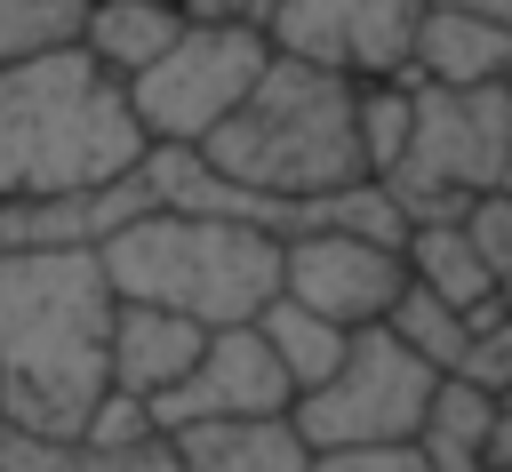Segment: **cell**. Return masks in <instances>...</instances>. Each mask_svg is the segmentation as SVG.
<instances>
[{"label": "cell", "instance_id": "6da1fadb", "mask_svg": "<svg viewBox=\"0 0 512 472\" xmlns=\"http://www.w3.org/2000/svg\"><path fill=\"white\" fill-rule=\"evenodd\" d=\"M112 320L120 288L88 240L0 256V416L80 440L112 392Z\"/></svg>", "mask_w": 512, "mask_h": 472}, {"label": "cell", "instance_id": "7a4b0ae2", "mask_svg": "<svg viewBox=\"0 0 512 472\" xmlns=\"http://www.w3.org/2000/svg\"><path fill=\"white\" fill-rule=\"evenodd\" d=\"M152 152L128 80L104 72L80 40L0 64V192L8 200H80L136 176Z\"/></svg>", "mask_w": 512, "mask_h": 472}, {"label": "cell", "instance_id": "3957f363", "mask_svg": "<svg viewBox=\"0 0 512 472\" xmlns=\"http://www.w3.org/2000/svg\"><path fill=\"white\" fill-rule=\"evenodd\" d=\"M232 184H248L256 200L288 208V232L304 224V200L352 192L368 184V152H360V80L280 56L264 64V80L240 96V112L200 144Z\"/></svg>", "mask_w": 512, "mask_h": 472}, {"label": "cell", "instance_id": "277c9868", "mask_svg": "<svg viewBox=\"0 0 512 472\" xmlns=\"http://www.w3.org/2000/svg\"><path fill=\"white\" fill-rule=\"evenodd\" d=\"M280 232L240 224V216H184V208H144L120 232L96 240L112 288L128 304L184 312L200 328H240L280 296Z\"/></svg>", "mask_w": 512, "mask_h": 472}, {"label": "cell", "instance_id": "5b68a950", "mask_svg": "<svg viewBox=\"0 0 512 472\" xmlns=\"http://www.w3.org/2000/svg\"><path fill=\"white\" fill-rule=\"evenodd\" d=\"M504 168H512V88L488 80V88H440V80H416V128H408V152L392 176H376L408 232L416 224H448V216H472L488 192H504Z\"/></svg>", "mask_w": 512, "mask_h": 472}, {"label": "cell", "instance_id": "8992f818", "mask_svg": "<svg viewBox=\"0 0 512 472\" xmlns=\"http://www.w3.org/2000/svg\"><path fill=\"white\" fill-rule=\"evenodd\" d=\"M432 392H440V368L424 352H408L392 328H352V352L336 360V376L312 384L288 416L312 440V456L320 448H384V440H416Z\"/></svg>", "mask_w": 512, "mask_h": 472}, {"label": "cell", "instance_id": "52a82bcc", "mask_svg": "<svg viewBox=\"0 0 512 472\" xmlns=\"http://www.w3.org/2000/svg\"><path fill=\"white\" fill-rule=\"evenodd\" d=\"M264 64H272V32L256 24H184L176 48L128 80V104L152 144H208L264 80Z\"/></svg>", "mask_w": 512, "mask_h": 472}, {"label": "cell", "instance_id": "ba28073f", "mask_svg": "<svg viewBox=\"0 0 512 472\" xmlns=\"http://www.w3.org/2000/svg\"><path fill=\"white\" fill-rule=\"evenodd\" d=\"M432 0H280L272 48L344 80H416V32Z\"/></svg>", "mask_w": 512, "mask_h": 472}, {"label": "cell", "instance_id": "9c48e42d", "mask_svg": "<svg viewBox=\"0 0 512 472\" xmlns=\"http://www.w3.org/2000/svg\"><path fill=\"white\" fill-rule=\"evenodd\" d=\"M280 296L312 304L336 328H384L408 296V248L368 232H288L280 248Z\"/></svg>", "mask_w": 512, "mask_h": 472}, {"label": "cell", "instance_id": "30bf717a", "mask_svg": "<svg viewBox=\"0 0 512 472\" xmlns=\"http://www.w3.org/2000/svg\"><path fill=\"white\" fill-rule=\"evenodd\" d=\"M288 408H296V384H288V368H280V352L264 344V328H256V320L216 328V336H208V352L192 360V376H184V384H168V392L152 400L160 432L216 424V416H288Z\"/></svg>", "mask_w": 512, "mask_h": 472}, {"label": "cell", "instance_id": "8fae6325", "mask_svg": "<svg viewBox=\"0 0 512 472\" xmlns=\"http://www.w3.org/2000/svg\"><path fill=\"white\" fill-rule=\"evenodd\" d=\"M216 328L184 320V312H160V304H128L120 296V320H112V384L136 392V400H160L168 384L192 376V360L208 352Z\"/></svg>", "mask_w": 512, "mask_h": 472}, {"label": "cell", "instance_id": "7c38bea8", "mask_svg": "<svg viewBox=\"0 0 512 472\" xmlns=\"http://www.w3.org/2000/svg\"><path fill=\"white\" fill-rule=\"evenodd\" d=\"M176 472H312V440L296 416H216L168 432Z\"/></svg>", "mask_w": 512, "mask_h": 472}, {"label": "cell", "instance_id": "4fadbf2b", "mask_svg": "<svg viewBox=\"0 0 512 472\" xmlns=\"http://www.w3.org/2000/svg\"><path fill=\"white\" fill-rule=\"evenodd\" d=\"M512 72V24L488 16V8H456V0H432L424 32H416V80H440V88H488Z\"/></svg>", "mask_w": 512, "mask_h": 472}, {"label": "cell", "instance_id": "5bb4252c", "mask_svg": "<svg viewBox=\"0 0 512 472\" xmlns=\"http://www.w3.org/2000/svg\"><path fill=\"white\" fill-rule=\"evenodd\" d=\"M408 280H416V288H432L440 304H456L464 320H480V312H496V304H504L496 264H488V248H480L472 216L416 224V232H408Z\"/></svg>", "mask_w": 512, "mask_h": 472}, {"label": "cell", "instance_id": "9a60e30c", "mask_svg": "<svg viewBox=\"0 0 512 472\" xmlns=\"http://www.w3.org/2000/svg\"><path fill=\"white\" fill-rule=\"evenodd\" d=\"M184 24H192V16H184L176 0H88V16H80V48H88L104 72L136 80L144 64H160V56L176 48Z\"/></svg>", "mask_w": 512, "mask_h": 472}, {"label": "cell", "instance_id": "2e32d148", "mask_svg": "<svg viewBox=\"0 0 512 472\" xmlns=\"http://www.w3.org/2000/svg\"><path fill=\"white\" fill-rule=\"evenodd\" d=\"M0 472H176V448L168 432L136 448H96V440H56V432H24L0 416Z\"/></svg>", "mask_w": 512, "mask_h": 472}, {"label": "cell", "instance_id": "e0dca14e", "mask_svg": "<svg viewBox=\"0 0 512 472\" xmlns=\"http://www.w3.org/2000/svg\"><path fill=\"white\" fill-rule=\"evenodd\" d=\"M488 416H496V392L472 384V376H440L424 424H416V448L432 472H488Z\"/></svg>", "mask_w": 512, "mask_h": 472}, {"label": "cell", "instance_id": "ac0fdd59", "mask_svg": "<svg viewBox=\"0 0 512 472\" xmlns=\"http://www.w3.org/2000/svg\"><path fill=\"white\" fill-rule=\"evenodd\" d=\"M256 328H264V344L280 352V368H288L296 400H304L312 384H328V376H336V360L352 352V328L320 320V312H312V304H296V296H272V304L256 312Z\"/></svg>", "mask_w": 512, "mask_h": 472}, {"label": "cell", "instance_id": "d6986e66", "mask_svg": "<svg viewBox=\"0 0 512 472\" xmlns=\"http://www.w3.org/2000/svg\"><path fill=\"white\" fill-rule=\"evenodd\" d=\"M384 328H392V336H400L408 352H424V360H432L440 376H456V368H464V344H472V320H464L456 304H440L432 288H416V280H408V296L392 304V320H384Z\"/></svg>", "mask_w": 512, "mask_h": 472}, {"label": "cell", "instance_id": "ffe728a7", "mask_svg": "<svg viewBox=\"0 0 512 472\" xmlns=\"http://www.w3.org/2000/svg\"><path fill=\"white\" fill-rule=\"evenodd\" d=\"M416 128V80H360V152L368 176H392Z\"/></svg>", "mask_w": 512, "mask_h": 472}, {"label": "cell", "instance_id": "44dd1931", "mask_svg": "<svg viewBox=\"0 0 512 472\" xmlns=\"http://www.w3.org/2000/svg\"><path fill=\"white\" fill-rule=\"evenodd\" d=\"M80 16H88V0H0V64L80 40Z\"/></svg>", "mask_w": 512, "mask_h": 472}, {"label": "cell", "instance_id": "7402d4cb", "mask_svg": "<svg viewBox=\"0 0 512 472\" xmlns=\"http://www.w3.org/2000/svg\"><path fill=\"white\" fill-rule=\"evenodd\" d=\"M80 440H96V448H136V440H160V416H152V400H136V392H104L96 400V416L80 424Z\"/></svg>", "mask_w": 512, "mask_h": 472}, {"label": "cell", "instance_id": "603a6c76", "mask_svg": "<svg viewBox=\"0 0 512 472\" xmlns=\"http://www.w3.org/2000/svg\"><path fill=\"white\" fill-rule=\"evenodd\" d=\"M312 472H432L416 440H384V448H320Z\"/></svg>", "mask_w": 512, "mask_h": 472}, {"label": "cell", "instance_id": "cb8c5ba5", "mask_svg": "<svg viewBox=\"0 0 512 472\" xmlns=\"http://www.w3.org/2000/svg\"><path fill=\"white\" fill-rule=\"evenodd\" d=\"M472 232H480V248H488V264H496L504 304H512V192H488V200L472 208Z\"/></svg>", "mask_w": 512, "mask_h": 472}, {"label": "cell", "instance_id": "d4e9b609", "mask_svg": "<svg viewBox=\"0 0 512 472\" xmlns=\"http://www.w3.org/2000/svg\"><path fill=\"white\" fill-rule=\"evenodd\" d=\"M192 24H256V32H272V8L280 0H176Z\"/></svg>", "mask_w": 512, "mask_h": 472}, {"label": "cell", "instance_id": "484cf974", "mask_svg": "<svg viewBox=\"0 0 512 472\" xmlns=\"http://www.w3.org/2000/svg\"><path fill=\"white\" fill-rule=\"evenodd\" d=\"M512 464V392H496V416H488V472Z\"/></svg>", "mask_w": 512, "mask_h": 472}, {"label": "cell", "instance_id": "4316f807", "mask_svg": "<svg viewBox=\"0 0 512 472\" xmlns=\"http://www.w3.org/2000/svg\"><path fill=\"white\" fill-rule=\"evenodd\" d=\"M456 8H488V16H504V24H512V0H456Z\"/></svg>", "mask_w": 512, "mask_h": 472}, {"label": "cell", "instance_id": "83f0119b", "mask_svg": "<svg viewBox=\"0 0 512 472\" xmlns=\"http://www.w3.org/2000/svg\"><path fill=\"white\" fill-rule=\"evenodd\" d=\"M504 192H512V168H504Z\"/></svg>", "mask_w": 512, "mask_h": 472}, {"label": "cell", "instance_id": "f1b7e54d", "mask_svg": "<svg viewBox=\"0 0 512 472\" xmlns=\"http://www.w3.org/2000/svg\"><path fill=\"white\" fill-rule=\"evenodd\" d=\"M504 88H512V72H504Z\"/></svg>", "mask_w": 512, "mask_h": 472}, {"label": "cell", "instance_id": "f546056e", "mask_svg": "<svg viewBox=\"0 0 512 472\" xmlns=\"http://www.w3.org/2000/svg\"><path fill=\"white\" fill-rule=\"evenodd\" d=\"M504 472H512V464H504Z\"/></svg>", "mask_w": 512, "mask_h": 472}]
</instances>
